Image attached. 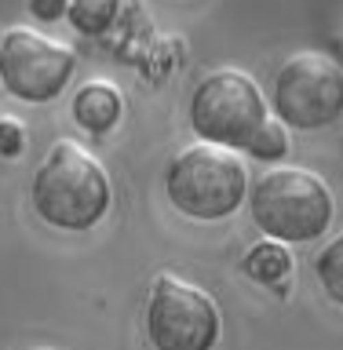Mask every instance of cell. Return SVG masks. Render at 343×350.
Listing matches in <instances>:
<instances>
[{"label":"cell","mask_w":343,"mask_h":350,"mask_svg":"<svg viewBox=\"0 0 343 350\" xmlns=\"http://www.w3.org/2000/svg\"><path fill=\"white\" fill-rule=\"evenodd\" d=\"M245 273L259 284H281L292 273V256L281 241H259L245 256Z\"/></svg>","instance_id":"cell-9"},{"label":"cell","mask_w":343,"mask_h":350,"mask_svg":"<svg viewBox=\"0 0 343 350\" xmlns=\"http://www.w3.org/2000/svg\"><path fill=\"white\" fill-rule=\"evenodd\" d=\"M29 11H33L37 18L51 22V18H59V15H66V11H70V0H29Z\"/></svg>","instance_id":"cell-14"},{"label":"cell","mask_w":343,"mask_h":350,"mask_svg":"<svg viewBox=\"0 0 343 350\" xmlns=\"http://www.w3.org/2000/svg\"><path fill=\"white\" fill-rule=\"evenodd\" d=\"M147 336L157 350H212L219 339V310L197 284L161 273L147 306Z\"/></svg>","instance_id":"cell-6"},{"label":"cell","mask_w":343,"mask_h":350,"mask_svg":"<svg viewBox=\"0 0 343 350\" xmlns=\"http://www.w3.org/2000/svg\"><path fill=\"white\" fill-rule=\"evenodd\" d=\"M22 146H26V131H22V124L4 117L0 120V153H4V157H18Z\"/></svg>","instance_id":"cell-13"},{"label":"cell","mask_w":343,"mask_h":350,"mask_svg":"<svg viewBox=\"0 0 343 350\" xmlns=\"http://www.w3.org/2000/svg\"><path fill=\"white\" fill-rule=\"evenodd\" d=\"M318 281H322L329 299L343 306V234L329 241L325 252L318 256Z\"/></svg>","instance_id":"cell-11"},{"label":"cell","mask_w":343,"mask_h":350,"mask_svg":"<svg viewBox=\"0 0 343 350\" xmlns=\"http://www.w3.org/2000/svg\"><path fill=\"white\" fill-rule=\"evenodd\" d=\"M249 153H252V157H259V161H278V157L289 153V131H285V124H281L278 117L263 120V128L256 131Z\"/></svg>","instance_id":"cell-12"},{"label":"cell","mask_w":343,"mask_h":350,"mask_svg":"<svg viewBox=\"0 0 343 350\" xmlns=\"http://www.w3.org/2000/svg\"><path fill=\"white\" fill-rule=\"evenodd\" d=\"M120 109H125V103H120V92L114 84L106 81H88L81 92L73 95V120L88 131H95V135H103V131L117 128L120 120Z\"/></svg>","instance_id":"cell-8"},{"label":"cell","mask_w":343,"mask_h":350,"mask_svg":"<svg viewBox=\"0 0 343 350\" xmlns=\"http://www.w3.org/2000/svg\"><path fill=\"white\" fill-rule=\"evenodd\" d=\"M66 15L81 33H103L117 15V0H70Z\"/></svg>","instance_id":"cell-10"},{"label":"cell","mask_w":343,"mask_h":350,"mask_svg":"<svg viewBox=\"0 0 343 350\" xmlns=\"http://www.w3.org/2000/svg\"><path fill=\"white\" fill-rule=\"evenodd\" d=\"M168 201L183 215L212 223L234 215L249 190V172L234 150L223 146H190L168 164L164 172Z\"/></svg>","instance_id":"cell-3"},{"label":"cell","mask_w":343,"mask_h":350,"mask_svg":"<svg viewBox=\"0 0 343 350\" xmlns=\"http://www.w3.org/2000/svg\"><path fill=\"white\" fill-rule=\"evenodd\" d=\"M274 109L289 128H325L343 113V70L318 51L292 55L274 81Z\"/></svg>","instance_id":"cell-5"},{"label":"cell","mask_w":343,"mask_h":350,"mask_svg":"<svg viewBox=\"0 0 343 350\" xmlns=\"http://www.w3.org/2000/svg\"><path fill=\"white\" fill-rule=\"evenodd\" d=\"M263 120H267V103H263L259 88L249 73L216 70L194 88L190 128L208 146L249 150Z\"/></svg>","instance_id":"cell-4"},{"label":"cell","mask_w":343,"mask_h":350,"mask_svg":"<svg viewBox=\"0 0 343 350\" xmlns=\"http://www.w3.org/2000/svg\"><path fill=\"white\" fill-rule=\"evenodd\" d=\"M33 208L55 230H92L110 208V179L92 153L62 139L33 175Z\"/></svg>","instance_id":"cell-1"},{"label":"cell","mask_w":343,"mask_h":350,"mask_svg":"<svg viewBox=\"0 0 343 350\" xmlns=\"http://www.w3.org/2000/svg\"><path fill=\"white\" fill-rule=\"evenodd\" d=\"M252 223L270 241L303 245L333 223V193L307 168H274L252 186Z\"/></svg>","instance_id":"cell-2"},{"label":"cell","mask_w":343,"mask_h":350,"mask_svg":"<svg viewBox=\"0 0 343 350\" xmlns=\"http://www.w3.org/2000/svg\"><path fill=\"white\" fill-rule=\"evenodd\" d=\"M73 51L55 44L33 29H11L0 40V81L15 98L26 103H48L70 84Z\"/></svg>","instance_id":"cell-7"}]
</instances>
